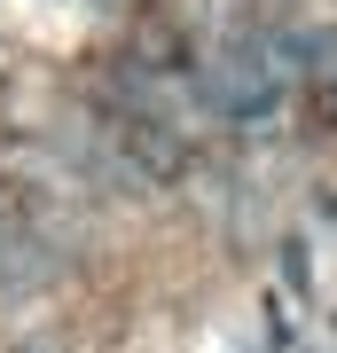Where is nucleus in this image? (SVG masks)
Instances as JSON below:
<instances>
[{"label":"nucleus","instance_id":"obj_1","mask_svg":"<svg viewBox=\"0 0 337 353\" xmlns=\"http://www.w3.org/2000/svg\"><path fill=\"white\" fill-rule=\"evenodd\" d=\"M24 353H63V345H48V338H39V345H24Z\"/></svg>","mask_w":337,"mask_h":353}]
</instances>
